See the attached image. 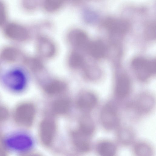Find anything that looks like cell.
Masks as SVG:
<instances>
[{
	"instance_id": "obj_1",
	"label": "cell",
	"mask_w": 156,
	"mask_h": 156,
	"mask_svg": "<svg viewBox=\"0 0 156 156\" xmlns=\"http://www.w3.org/2000/svg\"><path fill=\"white\" fill-rule=\"evenodd\" d=\"M36 110L34 105L29 102L22 103L17 106L14 113V118L18 125L25 127L30 126L34 120Z\"/></svg>"
},
{
	"instance_id": "obj_2",
	"label": "cell",
	"mask_w": 156,
	"mask_h": 156,
	"mask_svg": "<svg viewBox=\"0 0 156 156\" xmlns=\"http://www.w3.org/2000/svg\"><path fill=\"white\" fill-rule=\"evenodd\" d=\"M100 120L102 127L106 131L116 130L119 127L116 108L111 104H107L103 107Z\"/></svg>"
},
{
	"instance_id": "obj_3",
	"label": "cell",
	"mask_w": 156,
	"mask_h": 156,
	"mask_svg": "<svg viewBox=\"0 0 156 156\" xmlns=\"http://www.w3.org/2000/svg\"><path fill=\"white\" fill-rule=\"evenodd\" d=\"M4 81L9 88L15 91L22 90L26 83L25 74L21 69L17 68L9 71L4 77Z\"/></svg>"
},
{
	"instance_id": "obj_4",
	"label": "cell",
	"mask_w": 156,
	"mask_h": 156,
	"mask_svg": "<svg viewBox=\"0 0 156 156\" xmlns=\"http://www.w3.org/2000/svg\"><path fill=\"white\" fill-rule=\"evenodd\" d=\"M133 66L136 76L142 81L148 80L155 72V65L153 62L136 61L133 63Z\"/></svg>"
},
{
	"instance_id": "obj_5",
	"label": "cell",
	"mask_w": 156,
	"mask_h": 156,
	"mask_svg": "<svg viewBox=\"0 0 156 156\" xmlns=\"http://www.w3.org/2000/svg\"><path fill=\"white\" fill-rule=\"evenodd\" d=\"M56 130V124L54 120L50 118H46L41 122L40 133L41 140L43 143L49 145L52 142Z\"/></svg>"
},
{
	"instance_id": "obj_6",
	"label": "cell",
	"mask_w": 156,
	"mask_h": 156,
	"mask_svg": "<svg viewBox=\"0 0 156 156\" xmlns=\"http://www.w3.org/2000/svg\"><path fill=\"white\" fill-rule=\"evenodd\" d=\"M116 143L123 146L132 145L136 141L134 131L128 126L119 127L116 130Z\"/></svg>"
},
{
	"instance_id": "obj_7",
	"label": "cell",
	"mask_w": 156,
	"mask_h": 156,
	"mask_svg": "<svg viewBox=\"0 0 156 156\" xmlns=\"http://www.w3.org/2000/svg\"><path fill=\"white\" fill-rule=\"evenodd\" d=\"M115 94L120 98L126 97L131 90V83L129 76L125 73H121L117 77L115 84Z\"/></svg>"
},
{
	"instance_id": "obj_8",
	"label": "cell",
	"mask_w": 156,
	"mask_h": 156,
	"mask_svg": "<svg viewBox=\"0 0 156 156\" xmlns=\"http://www.w3.org/2000/svg\"><path fill=\"white\" fill-rule=\"evenodd\" d=\"M97 100L95 95L89 92L81 94L76 101L78 108L81 111L87 112L93 109L97 105Z\"/></svg>"
},
{
	"instance_id": "obj_9",
	"label": "cell",
	"mask_w": 156,
	"mask_h": 156,
	"mask_svg": "<svg viewBox=\"0 0 156 156\" xmlns=\"http://www.w3.org/2000/svg\"><path fill=\"white\" fill-rule=\"evenodd\" d=\"M95 149L98 156H116L118 152L116 143L108 139L98 141Z\"/></svg>"
},
{
	"instance_id": "obj_10",
	"label": "cell",
	"mask_w": 156,
	"mask_h": 156,
	"mask_svg": "<svg viewBox=\"0 0 156 156\" xmlns=\"http://www.w3.org/2000/svg\"><path fill=\"white\" fill-rule=\"evenodd\" d=\"M39 54L44 57L49 58L53 56L56 51L54 43L49 39L44 37H39L38 43Z\"/></svg>"
},
{
	"instance_id": "obj_11",
	"label": "cell",
	"mask_w": 156,
	"mask_h": 156,
	"mask_svg": "<svg viewBox=\"0 0 156 156\" xmlns=\"http://www.w3.org/2000/svg\"><path fill=\"white\" fill-rule=\"evenodd\" d=\"M132 146L134 156H154V148L151 144L147 142L136 141Z\"/></svg>"
},
{
	"instance_id": "obj_12",
	"label": "cell",
	"mask_w": 156,
	"mask_h": 156,
	"mask_svg": "<svg viewBox=\"0 0 156 156\" xmlns=\"http://www.w3.org/2000/svg\"><path fill=\"white\" fill-rule=\"evenodd\" d=\"M6 144L9 147L16 150L27 149L30 147L31 143L30 139L23 135H16L9 138Z\"/></svg>"
},
{
	"instance_id": "obj_13",
	"label": "cell",
	"mask_w": 156,
	"mask_h": 156,
	"mask_svg": "<svg viewBox=\"0 0 156 156\" xmlns=\"http://www.w3.org/2000/svg\"><path fill=\"white\" fill-rule=\"evenodd\" d=\"M153 103V99L151 96L143 94L137 98L134 106L138 112L144 113L148 112L151 109Z\"/></svg>"
},
{
	"instance_id": "obj_14",
	"label": "cell",
	"mask_w": 156,
	"mask_h": 156,
	"mask_svg": "<svg viewBox=\"0 0 156 156\" xmlns=\"http://www.w3.org/2000/svg\"><path fill=\"white\" fill-rule=\"evenodd\" d=\"M73 142L76 147L81 151L88 152L91 148V144L89 138L79 130L73 134Z\"/></svg>"
},
{
	"instance_id": "obj_15",
	"label": "cell",
	"mask_w": 156,
	"mask_h": 156,
	"mask_svg": "<svg viewBox=\"0 0 156 156\" xmlns=\"http://www.w3.org/2000/svg\"><path fill=\"white\" fill-rule=\"evenodd\" d=\"M68 39L73 46L76 48H80L83 46L86 43V36L80 30L75 29L69 33Z\"/></svg>"
},
{
	"instance_id": "obj_16",
	"label": "cell",
	"mask_w": 156,
	"mask_h": 156,
	"mask_svg": "<svg viewBox=\"0 0 156 156\" xmlns=\"http://www.w3.org/2000/svg\"><path fill=\"white\" fill-rule=\"evenodd\" d=\"M95 129L94 123L90 117L86 115L80 119L79 130L90 137L94 133Z\"/></svg>"
},
{
	"instance_id": "obj_17",
	"label": "cell",
	"mask_w": 156,
	"mask_h": 156,
	"mask_svg": "<svg viewBox=\"0 0 156 156\" xmlns=\"http://www.w3.org/2000/svg\"><path fill=\"white\" fill-rule=\"evenodd\" d=\"M66 84L64 82L55 80L46 85L44 90L48 94L53 95L62 92L66 89Z\"/></svg>"
},
{
	"instance_id": "obj_18",
	"label": "cell",
	"mask_w": 156,
	"mask_h": 156,
	"mask_svg": "<svg viewBox=\"0 0 156 156\" xmlns=\"http://www.w3.org/2000/svg\"><path fill=\"white\" fill-rule=\"evenodd\" d=\"M70 106V102L68 99L65 98L59 99L54 103L52 111L55 114H64L68 111Z\"/></svg>"
},
{
	"instance_id": "obj_19",
	"label": "cell",
	"mask_w": 156,
	"mask_h": 156,
	"mask_svg": "<svg viewBox=\"0 0 156 156\" xmlns=\"http://www.w3.org/2000/svg\"><path fill=\"white\" fill-rule=\"evenodd\" d=\"M68 62L69 66L74 69L81 67L83 64V58L82 56L75 51L73 52L70 54Z\"/></svg>"
},
{
	"instance_id": "obj_20",
	"label": "cell",
	"mask_w": 156,
	"mask_h": 156,
	"mask_svg": "<svg viewBox=\"0 0 156 156\" xmlns=\"http://www.w3.org/2000/svg\"><path fill=\"white\" fill-rule=\"evenodd\" d=\"M63 1L57 0H49L44 4V9L48 12H54L58 9L63 5Z\"/></svg>"
},
{
	"instance_id": "obj_21",
	"label": "cell",
	"mask_w": 156,
	"mask_h": 156,
	"mask_svg": "<svg viewBox=\"0 0 156 156\" xmlns=\"http://www.w3.org/2000/svg\"><path fill=\"white\" fill-rule=\"evenodd\" d=\"M9 116V112L6 107L0 106V121L6 120Z\"/></svg>"
},
{
	"instance_id": "obj_22",
	"label": "cell",
	"mask_w": 156,
	"mask_h": 156,
	"mask_svg": "<svg viewBox=\"0 0 156 156\" xmlns=\"http://www.w3.org/2000/svg\"><path fill=\"white\" fill-rule=\"evenodd\" d=\"M0 156H6L4 151L1 148H0Z\"/></svg>"
},
{
	"instance_id": "obj_23",
	"label": "cell",
	"mask_w": 156,
	"mask_h": 156,
	"mask_svg": "<svg viewBox=\"0 0 156 156\" xmlns=\"http://www.w3.org/2000/svg\"><path fill=\"white\" fill-rule=\"evenodd\" d=\"M30 156H40L38 155H37V154H34V155H31Z\"/></svg>"
},
{
	"instance_id": "obj_24",
	"label": "cell",
	"mask_w": 156,
	"mask_h": 156,
	"mask_svg": "<svg viewBox=\"0 0 156 156\" xmlns=\"http://www.w3.org/2000/svg\"><path fill=\"white\" fill-rule=\"evenodd\" d=\"M1 129H0V138H1Z\"/></svg>"
}]
</instances>
